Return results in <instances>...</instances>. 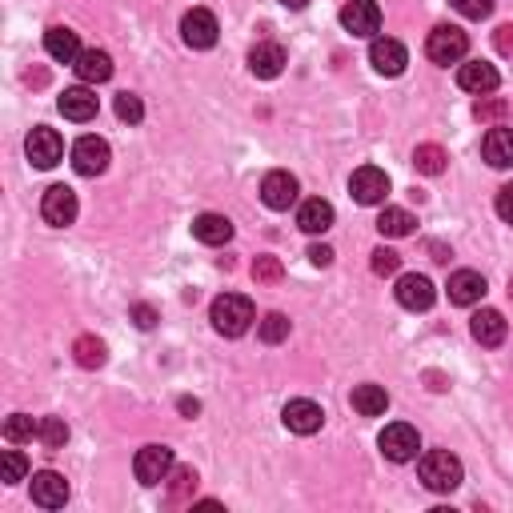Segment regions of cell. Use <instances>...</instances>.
<instances>
[{
    "label": "cell",
    "mask_w": 513,
    "mask_h": 513,
    "mask_svg": "<svg viewBox=\"0 0 513 513\" xmlns=\"http://www.w3.org/2000/svg\"><path fill=\"white\" fill-rule=\"evenodd\" d=\"M253 301L249 297H241V293H221L217 301H213V309H209V321H213V329L221 333V337H241V333L253 325Z\"/></svg>",
    "instance_id": "6da1fadb"
},
{
    "label": "cell",
    "mask_w": 513,
    "mask_h": 513,
    "mask_svg": "<svg viewBox=\"0 0 513 513\" xmlns=\"http://www.w3.org/2000/svg\"><path fill=\"white\" fill-rule=\"evenodd\" d=\"M417 473H422L425 489H433V493H453L461 485V461L450 450H429L417 461Z\"/></svg>",
    "instance_id": "7a4b0ae2"
},
{
    "label": "cell",
    "mask_w": 513,
    "mask_h": 513,
    "mask_svg": "<svg viewBox=\"0 0 513 513\" xmlns=\"http://www.w3.org/2000/svg\"><path fill=\"white\" fill-rule=\"evenodd\" d=\"M465 52H470V36L457 29V24H437L425 41V57L433 64H457V61H465Z\"/></svg>",
    "instance_id": "3957f363"
},
{
    "label": "cell",
    "mask_w": 513,
    "mask_h": 513,
    "mask_svg": "<svg viewBox=\"0 0 513 513\" xmlns=\"http://www.w3.org/2000/svg\"><path fill=\"white\" fill-rule=\"evenodd\" d=\"M377 445H381V453H385L389 461L405 465V461H413V457H417V450H422V437H417V429H413V425L394 422V425L381 429Z\"/></svg>",
    "instance_id": "277c9868"
},
{
    "label": "cell",
    "mask_w": 513,
    "mask_h": 513,
    "mask_svg": "<svg viewBox=\"0 0 513 513\" xmlns=\"http://www.w3.org/2000/svg\"><path fill=\"white\" fill-rule=\"evenodd\" d=\"M133 473L141 485H161L173 473V450L169 445H145V450H137Z\"/></svg>",
    "instance_id": "5b68a950"
},
{
    "label": "cell",
    "mask_w": 513,
    "mask_h": 513,
    "mask_svg": "<svg viewBox=\"0 0 513 513\" xmlns=\"http://www.w3.org/2000/svg\"><path fill=\"white\" fill-rule=\"evenodd\" d=\"M24 153H29V161L36 165V169H52V165H61L64 157V141L57 128H33L29 141H24Z\"/></svg>",
    "instance_id": "8992f818"
},
{
    "label": "cell",
    "mask_w": 513,
    "mask_h": 513,
    "mask_svg": "<svg viewBox=\"0 0 513 513\" xmlns=\"http://www.w3.org/2000/svg\"><path fill=\"white\" fill-rule=\"evenodd\" d=\"M41 217L49 221V225H72L77 221V193L69 189V185H52V189H44L41 197Z\"/></svg>",
    "instance_id": "52a82bcc"
},
{
    "label": "cell",
    "mask_w": 513,
    "mask_h": 513,
    "mask_svg": "<svg viewBox=\"0 0 513 513\" xmlns=\"http://www.w3.org/2000/svg\"><path fill=\"white\" fill-rule=\"evenodd\" d=\"M349 193L357 204H381L389 197V176L385 169H377V165H361L357 173H353L349 181Z\"/></svg>",
    "instance_id": "ba28073f"
},
{
    "label": "cell",
    "mask_w": 513,
    "mask_h": 513,
    "mask_svg": "<svg viewBox=\"0 0 513 513\" xmlns=\"http://www.w3.org/2000/svg\"><path fill=\"white\" fill-rule=\"evenodd\" d=\"M397 305L401 309H409V313H425L429 305L437 301V289H433V281L429 277H422V273H405L397 281Z\"/></svg>",
    "instance_id": "9c48e42d"
},
{
    "label": "cell",
    "mask_w": 513,
    "mask_h": 513,
    "mask_svg": "<svg viewBox=\"0 0 513 513\" xmlns=\"http://www.w3.org/2000/svg\"><path fill=\"white\" fill-rule=\"evenodd\" d=\"M72 169L81 176H100L109 169V141L105 137H81L72 145Z\"/></svg>",
    "instance_id": "30bf717a"
},
{
    "label": "cell",
    "mask_w": 513,
    "mask_h": 513,
    "mask_svg": "<svg viewBox=\"0 0 513 513\" xmlns=\"http://www.w3.org/2000/svg\"><path fill=\"white\" fill-rule=\"evenodd\" d=\"M297 193H301V185H297V176L285 173V169L265 173V181H261V201L277 213H285L289 204H297Z\"/></svg>",
    "instance_id": "8fae6325"
},
{
    "label": "cell",
    "mask_w": 513,
    "mask_h": 513,
    "mask_svg": "<svg viewBox=\"0 0 513 513\" xmlns=\"http://www.w3.org/2000/svg\"><path fill=\"white\" fill-rule=\"evenodd\" d=\"M217 16L209 13V8H193V13H185L181 21V36L189 49H213L217 44Z\"/></svg>",
    "instance_id": "7c38bea8"
},
{
    "label": "cell",
    "mask_w": 513,
    "mask_h": 513,
    "mask_svg": "<svg viewBox=\"0 0 513 513\" xmlns=\"http://www.w3.org/2000/svg\"><path fill=\"white\" fill-rule=\"evenodd\" d=\"M369 64L381 72V77H401L409 64V52L401 41H389V36H377V41L369 44Z\"/></svg>",
    "instance_id": "4fadbf2b"
},
{
    "label": "cell",
    "mask_w": 513,
    "mask_h": 513,
    "mask_svg": "<svg viewBox=\"0 0 513 513\" xmlns=\"http://www.w3.org/2000/svg\"><path fill=\"white\" fill-rule=\"evenodd\" d=\"M457 85L465 92H473V97H489V92H498V85H501V72L485 61H465L461 69H457Z\"/></svg>",
    "instance_id": "5bb4252c"
},
{
    "label": "cell",
    "mask_w": 513,
    "mask_h": 513,
    "mask_svg": "<svg viewBox=\"0 0 513 513\" xmlns=\"http://www.w3.org/2000/svg\"><path fill=\"white\" fill-rule=\"evenodd\" d=\"M341 24H345V33H353V36H373L381 29L377 0H349V5L341 8Z\"/></svg>",
    "instance_id": "9a60e30c"
},
{
    "label": "cell",
    "mask_w": 513,
    "mask_h": 513,
    "mask_svg": "<svg viewBox=\"0 0 513 513\" xmlns=\"http://www.w3.org/2000/svg\"><path fill=\"white\" fill-rule=\"evenodd\" d=\"M281 422H285L289 433L309 437V433H317V429H321L325 413H321V405H317V401H309V397H297V401H289V405H285Z\"/></svg>",
    "instance_id": "2e32d148"
},
{
    "label": "cell",
    "mask_w": 513,
    "mask_h": 513,
    "mask_svg": "<svg viewBox=\"0 0 513 513\" xmlns=\"http://www.w3.org/2000/svg\"><path fill=\"white\" fill-rule=\"evenodd\" d=\"M33 501L41 509H64V501H69V481L52 470L33 473Z\"/></svg>",
    "instance_id": "e0dca14e"
},
{
    "label": "cell",
    "mask_w": 513,
    "mask_h": 513,
    "mask_svg": "<svg viewBox=\"0 0 513 513\" xmlns=\"http://www.w3.org/2000/svg\"><path fill=\"white\" fill-rule=\"evenodd\" d=\"M285 64H289V57H285V49L277 41H261V44H253V52H249V72L261 77V81L281 77Z\"/></svg>",
    "instance_id": "ac0fdd59"
},
{
    "label": "cell",
    "mask_w": 513,
    "mask_h": 513,
    "mask_svg": "<svg viewBox=\"0 0 513 513\" xmlns=\"http://www.w3.org/2000/svg\"><path fill=\"white\" fill-rule=\"evenodd\" d=\"M57 109L64 113V120H77V125H85V120L97 117V92L89 85H77V89H64Z\"/></svg>",
    "instance_id": "d6986e66"
},
{
    "label": "cell",
    "mask_w": 513,
    "mask_h": 513,
    "mask_svg": "<svg viewBox=\"0 0 513 513\" xmlns=\"http://www.w3.org/2000/svg\"><path fill=\"white\" fill-rule=\"evenodd\" d=\"M481 153L493 169H513V128L506 125H493L481 141Z\"/></svg>",
    "instance_id": "ffe728a7"
},
{
    "label": "cell",
    "mask_w": 513,
    "mask_h": 513,
    "mask_svg": "<svg viewBox=\"0 0 513 513\" xmlns=\"http://www.w3.org/2000/svg\"><path fill=\"white\" fill-rule=\"evenodd\" d=\"M470 333H473V341H481V345H485V349H498V345L506 341V317H501L498 309H481V313H473Z\"/></svg>",
    "instance_id": "44dd1931"
},
{
    "label": "cell",
    "mask_w": 513,
    "mask_h": 513,
    "mask_svg": "<svg viewBox=\"0 0 513 513\" xmlns=\"http://www.w3.org/2000/svg\"><path fill=\"white\" fill-rule=\"evenodd\" d=\"M44 52H49L52 61H61V64H77V57H81L85 49H81L77 33L64 29V24H57V29L44 33Z\"/></svg>",
    "instance_id": "7402d4cb"
},
{
    "label": "cell",
    "mask_w": 513,
    "mask_h": 513,
    "mask_svg": "<svg viewBox=\"0 0 513 513\" xmlns=\"http://www.w3.org/2000/svg\"><path fill=\"white\" fill-rule=\"evenodd\" d=\"M72 69H77V77L85 81V85H100V81L113 77V57H109L105 49H85Z\"/></svg>",
    "instance_id": "603a6c76"
},
{
    "label": "cell",
    "mask_w": 513,
    "mask_h": 513,
    "mask_svg": "<svg viewBox=\"0 0 513 513\" xmlns=\"http://www.w3.org/2000/svg\"><path fill=\"white\" fill-rule=\"evenodd\" d=\"M485 297V277L473 269H457L450 277V301L453 305H478Z\"/></svg>",
    "instance_id": "cb8c5ba5"
},
{
    "label": "cell",
    "mask_w": 513,
    "mask_h": 513,
    "mask_svg": "<svg viewBox=\"0 0 513 513\" xmlns=\"http://www.w3.org/2000/svg\"><path fill=\"white\" fill-rule=\"evenodd\" d=\"M193 237H197L201 245H225V241H233V221L221 217V213H201V217L193 221Z\"/></svg>",
    "instance_id": "d4e9b609"
},
{
    "label": "cell",
    "mask_w": 513,
    "mask_h": 513,
    "mask_svg": "<svg viewBox=\"0 0 513 513\" xmlns=\"http://www.w3.org/2000/svg\"><path fill=\"white\" fill-rule=\"evenodd\" d=\"M297 225H301L305 233H325V229H333V204L321 201V197L301 201V209H297Z\"/></svg>",
    "instance_id": "484cf974"
},
{
    "label": "cell",
    "mask_w": 513,
    "mask_h": 513,
    "mask_svg": "<svg viewBox=\"0 0 513 513\" xmlns=\"http://www.w3.org/2000/svg\"><path fill=\"white\" fill-rule=\"evenodd\" d=\"M353 409H357L361 417H381L389 409L385 385H357L353 389Z\"/></svg>",
    "instance_id": "4316f807"
},
{
    "label": "cell",
    "mask_w": 513,
    "mask_h": 513,
    "mask_svg": "<svg viewBox=\"0 0 513 513\" xmlns=\"http://www.w3.org/2000/svg\"><path fill=\"white\" fill-rule=\"evenodd\" d=\"M377 229H381V237H409V233L417 229V217L409 209H381V217H377Z\"/></svg>",
    "instance_id": "83f0119b"
},
{
    "label": "cell",
    "mask_w": 513,
    "mask_h": 513,
    "mask_svg": "<svg viewBox=\"0 0 513 513\" xmlns=\"http://www.w3.org/2000/svg\"><path fill=\"white\" fill-rule=\"evenodd\" d=\"M72 357H77L81 369H100V366L109 361V353H105V341H97V337H77V345H72Z\"/></svg>",
    "instance_id": "f1b7e54d"
},
{
    "label": "cell",
    "mask_w": 513,
    "mask_h": 513,
    "mask_svg": "<svg viewBox=\"0 0 513 513\" xmlns=\"http://www.w3.org/2000/svg\"><path fill=\"white\" fill-rule=\"evenodd\" d=\"M445 148L442 145H417L413 148V165H417V173H425V176H442L445 173Z\"/></svg>",
    "instance_id": "f546056e"
},
{
    "label": "cell",
    "mask_w": 513,
    "mask_h": 513,
    "mask_svg": "<svg viewBox=\"0 0 513 513\" xmlns=\"http://www.w3.org/2000/svg\"><path fill=\"white\" fill-rule=\"evenodd\" d=\"M165 481H169V498L176 501V506H181V501H189L193 493H197V473H193L189 465H181V470H173Z\"/></svg>",
    "instance_id": "4dcf8cb0"
},
{
    "label": "cell",
    "mask_w": 513,
    "mask_h": 513,
    "mask_svg": "<svg viewBox=\"0 0 513 513\" xmlns=\"http://www.w3.org/2000/svg\"><path fill=\"white\" fill-rule=\"evenodd\" d=\"M36 437H41L44 450H64V442H69V425H64V417H41Z\"/></svg>",
    "instance_id": "1f68e13d"
},
{
    "label": "cell",
    "mask_w": 513,
    "mask_h": 513,
    "mask_svg": "<svg viewBox=\"0 0 513 513\" xmlns=\"http://www.w3.org/2000/svg\"><path fill=\"white\" fill-rule=\"evenodd\" d=\"M36 429H41V422H33L29 413H13L5 422V442L24 445V442H33V437H36Z\"/></svg>",
    "instance_id": "d6a6232c"
},
{
    "label": "cell",
    "mask_w": 513,
    "mask_h": 513,
    "mask_svg": "<svg viewBox=\"0 0 513 513\" xmlns=\"http://www.w3.org/2000/svg\"><path fill=\"white\" fill-rule=\"evenodd\" d=\"M257 337L265 345H281L289 337V317L285 313H265V321L257 325Z\"/></svg>",
    "instance_id": "836d02e7"
},
{
    "label": "cell",
    "mask_w": 513,
    "mask_h": 513,
    "mask_svg": "<svg viewBox=\"0 0 513 513\" xmlns=\"http://www.w3.org/2000/svg\"><path fill=\"white\" fill-rule=\"evenodd\" d=\"M473 117H478V120H493V125H501V120L509 117V100H506V97H493V92H489V97H481L478 105H473Z\"/></svg>",
    "instance_id": "e575fe53"
},
{
    "label": "cell",
    "mask_w": 513,
    "mask_h": 513,
    "mask_svg": "<svg viewBox=\"0 0 513 513\" xmlns=\"http://www.w3.org/2000/svg\"><path fill=\"white\" fill-rule=\"evenodd\" d=\"M281 277H285L281 257H257V261H253V281H257V285H277Z\"/></svg>",
    "instance_id": "d590c367"
},
{
    "label": "cell",
    "mask_w": 513,
    "mask_h": 513,
    "mask_svg": "<svg viewBox=\"0 0 513 513\" xmlns=\"http://www.w3.org/2000/svg\"><path fill=\"white\" fill-rule=\"evenodd\" d=\"M117 117L125 120V125H141V120H145L141 97H133V92H120V97H117Z\"/></svg>",
    "instance_id": "8d00e7d4"
},
{
    "label": "cell",
    "mask_w": 513,
    "mask_h": 513,
    "mask_svg": "<svg viewBox=\"0 0 513 513\" xmlns=\"http://www.w3.org/2000/svg\"><path fill=\"white\" fill-rule=\"evenodd\" d=\"M369 265H373V273H377V277H394L397 269H401V253H394V249L381 245V249H373Z\"/></svg>",
    "instance_id": "74e56055"
},
{
    "label": "cell",
    "mask_w": 513,
    "mask_h": 513,
    "mask_svg": "<svg viewBox=\"0 0 513 513\" xmlns=\"http://www.w3.org/2000/svg\"><path fill=\"white\" fill-rule=\"evenodd\" d=\"M24 478H29V461H24V453L21 450H5V481L16 485Z\"/></svg>",
    "instance_id": "f35d334b"
},
{
    "label": "cell",
    "mask_w": 513,
    "mask_h": 513,
    "mask_svg": "<svg viewBox=\"0 0 513 513\" xmlns=\"http://www.w3.org/2000/svg\"><path fill=\"white\" fill-rule=\"evenodd\" d=\"M453 8L465 21H485V16L493 13V0H453Z\"/></svg>",
    "instance_id": "ab89813d"
},
{
    "label": "cell",
    "mask_w": 513,
    "mask_h": 513,
    "mask_svg": "<svg viewBox=\"0 0 513 513\" xmlns=\"http://www.w3.org/2000/svg\"><path fill=\"white\" fill-rule=\"evenodd\" d=\"M498 217L506 225H513V185H501L498 189Z\"/></svg>",
    "instance_id": "60d3db41"
},
{
    "label": "cell",
    "mask_w": 513,
    "mask_h": 513,
    "mask_svg": "<svg viewBox=\"0 0 513 513\" xmlns=\"http://www.w3.org/2000/svg\"><path fill=\"white\" fill-rule=\"evenodd\" d=\"M493 44H498L501 57H513V24H501V29L493 33Z\"/></svg>",
    "instance_id": "b9f144b4"
},
{
    "label": "cell",
    "mask_w": 513,
    "mask_h": 513,
    "mask_svg": "<svg viewBox=\"0 0 513 513\" xmlns=\"http://www.w3.org/2000/svg\"><path fill=\"white\" fill-rule=\"evenodd\" d=\"M133 321L141 325V329H153V325H157V309H153V305H133Z\"/></svg>",
    "instance_id": "7bdbcfd3"
},
{
    "label": "cell",
    "mask_w": 513,
    "mask_h": 513,
    "mask_svg": "<svg viewBox=\"0 0 513 513\" xmlns=\"http://www.w3.org/2000/svg\"><path fill=\"white\" fill-rule=\"evenodd\" d=\"M309 261H313L317 269L333 265V249H329V245H309Z\"/></svg>",
    "instance_id": "ee69618b"
},
{
    "label": "cell",
    "mask_w": 513,
    "mask_h": 513,
    "mask_svg": "<svg viewBox=\"0 0 513 513\" xmlns=\"http://www.w3.org/2000/svg\"><path fill=\"white\" fill-rule=\"evenodd\" d=\"M181 413H185V417H197V413H201V401H193V397H181Z\"/></svg>",
    "instance_id": "f6af8a7d"
},
{
    "label": "cell",
    "mask_w": 513,
    "mask_h": 513,
    "mask_svg": "<svg viewBox=\"0 0 513 513\" xmlns=\"http://www.w3.org/2000/svg\"><path fill=\"white\" fill-rule=\"evenodd\" d=\"M281 5H285V8H293V13H297V8H305L309 0H281Z\"/></svg>",
    "instance_id": "bcb514c9"
},
{
    "label": "cell",
    "mask_w": 513,
    "mask_h": 513,
    "mask_svg": "<svg viewBox=\"0 0 513 513\" xmlns=\"http://www.w3.org/2000/svg\"><path fill=\"white\" fill-rule=\"evenodd\" d=\"M509 297H513V277H509Z\"/></svg>",
    "instance_id": "7dc6e473"
}]
</instances>
